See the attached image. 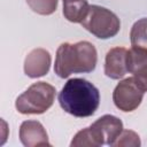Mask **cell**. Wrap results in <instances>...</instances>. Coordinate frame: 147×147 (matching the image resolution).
<instances>
[{"instance_id": "6da1fadb", "label": "cell", "mask_w": 147, "mask_h": 147, "mask_svg": "<svg viewBox=\"0 0 147 147\" xmlns=\"http://www.w3.org/2000/svg\"><path fill=\"white\" fill-rule=\"evenodd\" d=\"M57 99L65 113L75 117H88L100 105V92L86 79L71 78L64 84Z\"/></svg>"}, {"instance_id": "7a4b0ae2", "label": "cell", "mask_w": 147, "mask_h": 147, "mask_svg": "<svg viewBox=\"0 0 147 147\" xmlns=\"http://www.w3.org/2000/svg\"><path fill=\"white\" fill-rule=\"evenodd\" d=\"M96 61V49L90 41L63 42L56 51L54 71L60 78H68L71 74H87L95 69Z\"/></svg>"}, {"instance_id": "3957f363", "label": "cell", "mask_w": 147, "mask_h": 147, "mask_svg": "<svg viewBox=\"0 0 147 147\" xmlns=\"http://www.w3.org/2000/svg\"><path fill=\"white\" fill-rule=\"evenodd\" d=\"M55 87L46 82H37L16 99L15 107L23 115H39L48 110L55 100Z\"/></svg>"}, {"instance_id": "277c9868", "label": "cell", "mask_w": 147, "mask_h": 147, "mask_svg": "<svg viewBox=\"0 0 147 147\" xmlns=\"http://www.w3.org/2000/svg\"><path fill=\"white\" fill-rule=\"evenodd\" d=\"M80 24L85 30L99 39L113 38L121 29V21L117 15L98 5H90L88 11Z\"/></svg>"}, {"instance_id": "5b68a950", "label": "cell", "mask_w": 147, "mask_h": 147, "mask_svg": "<svg viewBox=\"0 0 147 147\" xmlns=\"http://www.w3.org/2000/svg\"><path fill=\"white\" fill-rule=\"evenodd\" d=\"M145 91L138 85L134 77H127L122 79L113 92V101L119 110L130 113L136 110L144 98Z\"/></svg>"}, {"instance_id": "8992f818", "label": "cell", "mask_w": 147, "mask_h": 147, "mask_svg": "<svg viewBox=\"0 0 147 147\" xmlns=\"http://www.w3.org/2000/svg\"><path fill=\"white\" fill-rule=\"evenodd\" d=\"M127 72L132 74L138 85L147 92V49L132 46L126 55Z\"/></svg>"}, {"instance_id": "52a82bcc", "label": "cell", "mask_w": 147, "mask_h": 147, "mask_svg": "<svg viewBox=\"0 0 147 147\" xmlns=\"http://www.w3.org/2000/svg\"><path fill=\"white\" fill-rule=\"evenodd\" d=\"M52 57L45 48L32 49L24 60V74L30 78L42 77L48 74Z\"/></svg>"}, {"instance_id": "ba28073f", "label": "cell", "mask_w": 147, "mask_h": 147, "mask_svg": "<svg viewBox=\"0 0 147 147\" xmlns=\"http://www.w3.org/2000/svg\"><path fill=\"white\" fill-rule=\"evenodd\" d=\"M20 140L25 147L51 146L44 125L38 121H24L20 126Z\"/></svg>"}, {"instance_id": "9c48e42d", "label": "cell", "mask_w": 147, "mask_h": 147, "mask_svg": "<svg viewBox=\"0 0 147 147\" xmlns=\"http://www.w3.org/2000/svg\"><path fill=\"white\" fill-rule=\"evenodd\" d=\"M127 49L124 47H114L106 54L105 75L111 79H121L127 72L126 65Z\"/></svg>"}, {"instance_id": "30bf717a", "label": "cell", "mask_w": 147, "mask_h": 147, "mask_svg": "<svg viewBox=\"0 0 147 147\" xmlns=\"http://www.w3.org/2000/svg\"><path fill=\"white\" fill-rule=\"evenodd\" d=\"M92 125L101 133L105 145L108 146H113L117 137L123 131L122 121L114 115H103L92 123Z\"/></svg>"}, {"instance_id": "8fae6325", "label": "cell", "mask_w": 147, "mask_h": 147, "mask_svg": "<svg viewBox=\"0 0 147 147\" xmlns=\"http://www.w3.org/2000/svg\"><path fill=\"white\" fill-rule=\"evenodd\" d=\"M102 145H105V140L93 125L78 131L70 142L71 147H100Z\"/></svg>"}, {"instance_id": "7c38bea8", "label": "cell", "mask_w": 147, "mask_h": 147, "mask_svg": "<svg viewBox=\"0 0 147 147\" xmlns=\"http://www.w3.org/2000/svg\"><path fill=\"white\" fill-rule=\"evenodd\" d=\"M88 8L87 0H63V16L72 23H82Z\"/></svg>"}, {"instance_id": "4fadbf2b", "label": "cell", "mask_w": 147, "mask_h": 147, "mask_svg": "<svg viewBox=\"0 0 147 147\" xmlns=\"http://www.w3.org/2000/svg\"><path fill=\"white\" fill-rule=\"evenodd\" d=\"M131 45L147 49V17L138 20L130 31Z\"/></svg>"}, {"instance_id": "5bb4252c", "label": "cell", "mask_w": 147, "mask_h": 147, "mask_svg": "<svg viewBox=\"0 0 147 147\" xmlns=\"http://www.w3.org/2000/svg\"><path fill=\"white\" fill-rule=\"evenodd\" d=\"M28 6L39 15H51L57 8V0H25Z\"/></svg>"}, {"instance_id": "9a60e30c", "label": "cell", "mask_w": 147, "mask_h": 147, "mask_svg": "<svg viewBox=\"0 0 147 147\" xmlns=\"http://www.w3.org/2000/svg\"><path fill=\"white\" fill-rule=\"evenodd\" d=\"M141 145L140 137L132 130H123L114 142V147H139Z\"/></svg>"}]
</instances>
